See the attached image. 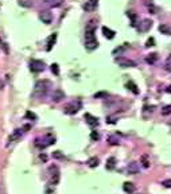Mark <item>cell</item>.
<instances>
[{
	"instance_id": "f35d334b",
	"label": "cell",
	"mask_w": 171,
	"mask_h": 194,
	"mask_svg": "<svg viewBox=\"0 0 171 194\" xmlns=\"http://www.w3.org/2000/svg\"><path fill=\"white\" fill-rule=\"evenodd\" d=\"M166 92H167V93H171V85H170V86H167V88H166Z\"/></svg>"
},
{
	"instance_id": "7402d4cb",
	"label": "cell",
	"mask_w": 171,
	"mask_h": 194,
	"mask_svg": "<svg viewBox=\"0 0 171 194\" xmlns=\"http://www.w3.org/2000/svg\"><path fill=\"white\" fill-rule=\"evenodd\" d=\"M127 88H128V89L132 90V92L135 93V94H137V93H139V89H137V86L135 85V84H133L132 81H130V82L127 84Z\"/></svg>"
},
{
	"instance_id": "1f68e13d",
	"label": "cell",
	"mask_w": 171,
	"mask_h": 194,
	"mask_svg": "<svg viewBox=\"0 0 171 194\" xmlns=\"http://www.w3.org/2000/svg\"><path fill=\"white\" fill-rule=\"evenodd\" d=\"M162 185H163L165 188H167V189H171V179H166V181H163L162 182Z\"/></svg>"
},
{
	"instance_id": "8992f818",
	"label": "cell",
	"mask_w": 171,
	"mask_h": 194,
	"mask_svg": "<svg viewBox=\"0 0 171 194\" xmlns=\"http://www.w3.org/2000/svg\"><path fill=\"white\" fill-rule=\"evenodd\" d=\"M114 61H116V64H117L120 67H133V66H136L135 61L128 59V58H124V57H117Z\"/></svg>"
},
{
	"instance_id": "d6986e66",
	"label": "cell",
	"mask_w": 171,
	"mask_h": 194,
	"mask_svg": "<svg viewBox=\"0 0 171 194\" xmlns=\"http://www.w3.org/2000/svg\"><path fill=\"white\" fill-rule=\"evenodd\" d=\"M22 132H23V130H16L15 132H14L12 135L10 136V139H8V142H14V140H16V139H19L20 136H22Z\"/></svg>"
},
{
	"instance_id": "ba28073f",
	"label": "cell",
	"mask_w": 171,
	"mask_h": 194,
	"mask_svg": "<svg viewBox=\"0 0 171 194\" xmlns=\"http://www.w3.org/2000/svg\"><path fill=\"white\" fill-rule=\"evenodd\" d=\"M39 18H41V20L43 23H46V24L51 23V20H53V15H51L50 11H42L41 15H39Z\"/></svg>"
},
{
	"instance_id": "f1b7e54d",
	"label": "cell",
	"mask_w": 171,
	"mask_h": 194,
	"mask_svg": "<svg viewBox=\"0 0 171 194\" xmlns=\"http://www.w3.org/2000/svg\"><path fill=\"white\" fill-rule=\"evenodd\" d=\"M128 15V18H131V20H132V26H136V15H133V14H131V12H128L127 14Z\"/></svg>"
},
{
	"instance_id": "f546056e",
	"label": "cell",
	"mask_w": 171,
	"mask_h": 194,
	"mask_svg": "<svg viewBox=\"0 0 171 194\" xmlns=\"http://www.w3.org/2000/svg\"><path fill=\"white\" fill-rule=\"evenodd\" d=\"M154 45H155V39H154V38H148V39H147V43H146L147 47H151V46H154Z\"/></svg>"
},
{
	"instance_id": "8fae6325",
	"label": "cell",
	"mask_w": 171,
	"mask_h": 194,
	"mask_svg": "<svg viewBox=\"0 0 171 194\" xmlns=\"http://www.w3.org/2000/svg\"><path fill=\"white\" fill-rule=\"evenodd\" d=\"M152 27V20H150V19H144L143 20V23H140V26L137 27L139 29V31H142V32H146V31H148Z\"/></svg>"
},
{
	"instance_id": "ffe728a7",
	"label": "cell",
	"mask_w": 171,
	"mask_h": 194,
	"mask_svg": "<svg viewBox=\"0 0 171 194\" xmlns=\"http://www.w3.org/2000/svg\"><path fill=\"white\" fill-rule=\"evenodd\" d=\"M156 59H158V55L154 53V54H150L148 57L146 58V62H147L148 65H154V64L156 62Z\"/></svg>"
},
{
	"instance_id": "277c9868",
	"label": "cell",
	"mask_w": 171,
	"mask_h": 194,
	"mask_svg": "<svg viewBox=\"0 0 171 194\" xmlns=\"http://www.w3.org/2000/svg\"><path fill=\"white\" fill-rule=\"evenodd\" d=\"M30 69H31L32 73H41L44 70V62L39 59H32L30 62Z\"/></svg>"
},
{
	"instance_id": "4dcf8cb0",
	"label": "cell",
	"mask_w": 171,
	"mask_h": 194,
	"mask_svg": "<svg viewBox=\"0 0 171 194\" xmlns=\"http://www.w3.org/2000/svg\"><path fill=\"white\" fill-rule=\"evenodd\" d=\"M166 69H167L168 72H171V54H170V57L167 58V61H166Z\"/></svg>"
},
{
	"instance_id": "484cf974",
	"label": "cell",
	"mask_w": 171,
	"mask_h": 194,
	"mask_svg": "<svg viewBox=\"0 0 171 194\" xmlns=\"http://www.w3.org/2000/svg\"><path fill=\"white\" fill-rule=\"evenodd\" d=\"M26 117H27V119H31V120L34 121V120H36V115L32 113V112H30V111H27V112H26Z\"/></svg>"
},
{
	"instance_id": "9a60e30c",
	"label": "cell",
	"mask_w": 171,
	"mask_h": 194,
	"mask_svg": "<svg viewBox=\"0 0 171 194\" xmlns=\"http://www.w3.org/2000/svg\"><path fill=\"white\" fill-rule=\"evenodd\" d=\"M116 167V158L114 156H111L107 159V169L108 170H113Z\"/></svg>"
},
{
	"instance_id": "5b68a950",
	"label": "cell",
	"mask_w": 171,
	"mask_h": 194,
	"mask_svg": "<svg viewBox=\"0 0 171 194\" xmlns=\"http://www.w3.org/2000/svg\"><path fill=\"white\" fill-rule=\"evenodd\" d=\"M79 108H81V102L79 101H77V102L73 101V102H70V104H67L66 107H65V113L66 115H76Z\"/></svg>"
},
{
	"instance_id": "603a6c76",
	"label": "cell",
	"mask_w": 171,
	"mask_h": 194,
	"mask_svg": "<svg viewBox=\"0 0 171 194\" xmlns=\"http://www.w3.org/2000/svg\"><path fill=\"white\" fill-rule=\"evenodd\" d=\"M162 115H163V116H168V115H171V105H166V107H163V108H162Z\"/></svg>"
},
{
	"instance_id": "74e56055",
	"label": "cell",
	"mask_w": 171,
	"mask_h": 194,
	"mask_svg": "<svg viewBox=\"0 0 171 194\" xmlns=\"http://www.w3.org/2000/svg\"><path fill=\"white\" fill-rule=\"evenodd\" d=\"M20 6H24V7H30V6H31V4H29V3H24V1H20Z\"/></svg>"
},
{
	"instance_id": "e575fe53",
	"label": "cell",
	"mask_w": 171,
	"mask_h": 194,
	"mask_svg": "<svg viewBox=\"0 0 171 194\" xmlns=\"http://www.w3.org/2000/svg\"><path fill=\"white\" fill-rule=\"evenodd\" d=\"M1 47H3L4 53H6V54H8V46H7V43H1Z\"/></svg>"
},
{
	"instance_id": "e0dca14e",
	"label": "cell",
	"mask_w": 171,
	"mask_h": 194,
	"mask_svg": "<svg viewBox=\"0 0 171 194\" xmlns=\"http://www.w3.org/2000/svg\"><path fill=\"white\" fill-rule=\"evenodd\" d=\"M88 166L89 167H92V169H94V167H97L98 166V163H100V160H98V158L97 156H93V158H89V160L88 162Z\"/></svg>"
},
{
	"instance_id": "d590c367",
	"label": "cell",
	"mask_w": 171,
	"mask_h": 194,
	"mask_svg": "<svg viewBox=\"0 0 171 194\" xmlns=\"http://www.w3.org/2000/svg\"><path fill=\"white\" fill-rule=\"evenodd\" d=\"M107 123H111V124H113V123H116V120H114V117H107Z\"/></svg>"
},
{
	"instance_id": "7c38bea8",
	"label": "cell",
	"mask_w": 171,
	"mask_h": 194,
	"mask_svg": "<svg viewBox=\"0 0 171 194\" xmlns=\"http://www.w3.org/2000/svg\"><path fill=\"white\" fill-rule=\"evenodd\" d=\"M139 170H140V167H139V165H137L136 162H131L130 165L127 166V171L130 173V174H132V175L137 174V173H139Z\"/></svg>"
},
{
	"instance_id": "8d00e7d4",
	"label": "cell",
	"mask_w": 171,
	"mask_h": 194,
	"mask_svg": "<svg viewBox=\"0 0 171 194\" xmlns=\"http://www.w3.org/2000/svg\"><path fill=\"white\" fill-rule=\"evenodd\" d=\"M41 159H42V160H44V162H46V160H47V156L44 155V154H41Z\"/></svg>"
},
{
	"instance_id": "6da1fadb",
	"label": "cell",
	"mask_w": 171,
	"mask_h": 194,
	"mask_svg": "<svg viewBox=\"0 0 171 194\" xmlns=\"http://www.w3.org/2000/svg\"><path fill=\"white\" fill-rule=\"evenodd\" d=\"M94 30H96L94 20H90L89 24L86 26V31H85V46L89 50H94V49L98 47V41L96 39Z\"/></svg>"
},
{
	"instance_id": "44dd1931",
	"label": "cell",
	"mask_w": 171,
	"mask_h": 194,
	"mask_svg": "<svg viewBox=\"0 0 171 194\" xmlns=\"http://www.w3.org/2000/svg\"><path fill=\"white\" fill-rule=\"evenodd\" d=\"M107 142L111 146H117L119 143H120V140H119V137H116V136H108V139H107Z\"/></svg>"
},
{
	"instance_id": "836d02e7",
	"label": "cell",
	"mask_w": 171,
	"mask_h": 194,
	"mask_svg": "<svg viewBox=\"0 0 171 194\" xmlns=\"http://www.w3.org/2000/svg\"><path fill=\"white\" fill-rule=\"evenodd\" d=\"M53 156L55 158V159H62V158H64V155L61 154V151H55V152L53 154Z\"/></svg>"
},
{
	"instance_id": "cb8c5ba5",
	"label": "cell",
	"mask_w": 171,
	"mask_h": 194,
	"mask_svg": "<svg viewBox=\"0 0 171 194\" xmlns=\"http://www.w3.org/2000/svg\"><path fill=\"white\" fill-rule=\"evenodd\" d=\"M142 163H143V167H146V169H148V167H150V160H148V156H147V155H143V156H142Z\"/></svg>"
},
{
	"instance_id": "52a82bcc",
	"label": "cell",
	"mask_w": 171,
	"mask_h": 194,
	"mask_svg": "<svg viewBox=\"0 0 171 194\" xmlns=\"http://www.w3.org/2000/svg\"><path fill=\"white\" fill-rule=\"evenodd\" d=\"M51 97H53V101L59 102L65 99V92L62 89H55L53 92V96H51Z\"/></svg>"
},
{
	"instance_id": "4fadbf2b",
	"label": "cell",
	"mask_w": 171,
	"mask_h": 194,
	"mask_svg": "<svg viewBox=\"0 0 171 194\" xmlns=\"http://www.w3.org/2000/svg\"><path fill=\"white\" fill-rule=\"evenodd\" d=\"M101 30H102V34H104V37H105L107 39H113V38H114V35H116V32H114L113 30L108 29L107 26H104Z\"/></svg>"
},
{
	"instance_id": "3957f363",
	"label": "cell",
	"mask_w": 171,
	"mask_h": 194,
	"mask_svg": "<svg viewBox=\"0 0 171 194\" xmlns=\"http://www.w3.org/2000/svg\"><path fill=\"white\" fill-rule=\"evenodd\" d=\"M49 88H50V82H49L47 80L38 81L36 85H35V93H36L38 96H44L46 93H47Z\"/></svg>"
},
{
	"instance_id": "4316f807",
	"label": "cell",
	"mask_w": 171,
	"mask_h": 194,
	"mask_svg": "<svg viewBox=\"0 0 171 194\" xmlns=\"http://www.w3.org/2000/svg\"><path fill=\"white\" fill-rule=\"evenodd\" d=\"M128 49V46L127 45H124V46H121V47H117V49H114L113 50V54H117V53H121V51H125Z\"/></svg>"
},
{
	"instance_id": "5bb4252c",
	"label": "cell",
	"mask_w": 171,
	"mask_h": 194,
	"mask_svg": "<svg viewBox=\"0 0 171 194\" xmlns=\"http://www.w3.org/2000/svg\"><path fill=\"white\" fill-rule=\"evenodd\" d=\"M55 42H57V34H51L47 38V46H46V50L50 51L51 49H53V46L55 45Z\"/></svg>"
},
{
	"instance_id": "2e32d148",
	"label": "cell",
	"mask_w": 171,
	"mask_h": 194,
	"mask_svg": "<svg viewBox=\"0 0 171 194\" xmlns=\"http://www.w3.org/2000/svg\"><path fill=\"white\" fill-rule=\"evenodd\" d=\"M123 189H124L125 193H133L136 188H135V185L131 183V182H125V183L123 185Z\"/></svg>"
},
{
	"instance_id": "d4e9b609",
	"label": "cell",
	"mask_w": 171,
	"mask_h": 194,
	"mask_svg": "<svg viewBox=\"0 0 171 194\" xmlns=\"http://www.w3.org/2000/svg\"><path fill=\"white\" fill-rule=\"evenodd\" d=\"M51 72H53L55 76H58V74H59V67H58L57 64H53V65H51Z\"/></svg>"
},
{
	"instance_id": "7a4b0ae2",
	"label": "cell",
	"mask_w": 171,
	"mask_h": 194,
	"mask_svg": "<svg viewBox=\"0 0 171 194\" xmlns=\"http://www.w3.org/2000/svg\"><path fill=\"white\" fill-rule=\"evenodd\" d=\"M54 143H55V137L53 135H46L44 137H38L35 140V146L39 147V148H46V147L51 146Z\"/></svg>"
},
{
	"instance_id": "9c48e42d",
	"label": "cell",
	"mask_w": 171,
	"mask_h": 194,
	"mask_svg": "<svg viewBox=\"0 0 171 194\" xmlns=\"http://www.w3.org/2000/svg\"><path fill=\"white\" fill-rule=\"evenodd\" d=\"M85 120H86V123H88L90 127H93V128L98 125V119L94 117V116H92L90 113H85Z\"/></svg>"
},
{
	"instance_id": "ac0fdd59",
	"label": "cell",
	"mask_w": 171,
	"mask_h": 194,
	"mask_svg": "<svg viewBox=\"0 0 171 194\" xmlns=\"http://www.w3.org/2000/svg\"><path fill=\"white\" fill-rule=\"evenodd\" d=\"M159 31H160L162 34L171 35V27L168 24H160V26H159Z\"/></svg>"
},
{
	"instance_id": "d6a6232c",
	"label": "cell",
	"mask_w": 171,
	"mask_h": 194,
	"mask_svg": "<svg viewBox=\"0 0 171 194\" xmlns=\"http://www.w3.org/2000/svg\"><path fill=\"white\" fill-rule=\"evenodd\" d=\"M96 99H100V97H108V93L107 92H100V93H96L94 94Z\"/></svg>"
},
{
	"instance_id": "30bf717a",
	"label": "cell",
	"mask_w": 171,
	"mask_h": 194,
	"mask_svg": "<svg viewBox=\"0 0 171 194\" xmlns=\"http://www.w3.org/2000/svg\"><path fill=\"white\" fill-rule=\"evenodd\" d=\"M97 6H98V0H89V1H86L84 8H85V11H88V12H92V11H94L96 8H97Z\"/></svg>"
},
{
	"instance_id": "83f0119b",
	"label": "cell",
	"mask_w": 171,
	"mask_h": 194,
	"mask_svg": "<svg viewBox=\"0 0 171 194\" xmlns=\"http://www.w3.org/2000/svg\"><path fill=\"white\" fill-rule=\"evenodd\" d=\"M90 137H92V140H96V142H97V140L100 139V134H98L97 131H92V134H90Z\"/></svg>"
}]
</instances>
